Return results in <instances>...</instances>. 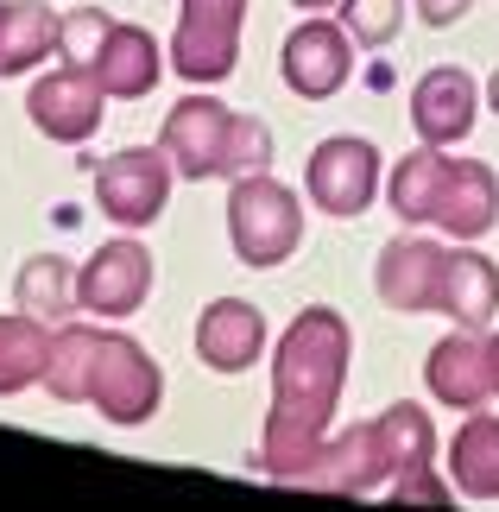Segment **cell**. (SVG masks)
<instances>
[{
  "label": "cell",
  "mask_w": 499,
  "mask_h": 512,
  "mask_svg": "<svg viewBox=\"0 0 499 512\" xmlns=\"http://www.w3.org/2000/svg\"><path fill=\"white\" fill-rule=\"evenodd\" d=\"M342 367H348L342 317L335 310H304L297 329L285 336V354H278V411L266 430V468L297 475L310 462V449L329 424L335 386H342Z\"/></svg>",
  "instance_id": "1"
},
{
  "label": "cell",
  "mask_w": 499,
  "mask_h": 512,
  "mask_svg": "<svg viewBox=\"0 0 499 512\" xmlns=\"http://www.w3.org/2000/svg\"><path fill=\"white\" fill-rule=\"evenodd\" d=\"M430 449H436L430 418L417 405H398L379 424L354 430L329 462L297 468V475L316 481V487H398V494H411V500H424V506H443L449 487L430 475Z\"/></svg>",
  "instance_id": "2"
},
{
  "label": "cell",
  "mask_w": 499,
  "mask_h": 512,
  "mask_svg": "<svg viewBox=\"0 0 499 512\" xmlns=\"http://www.w3.org/2000/svg\"><path fill=\"white\" fill-rule=\"evenodd\" d=\"M379 291L392 310H449L455 323L487 329L499 310V272L481 253H443L424 241L386 247L379 260Z\"/></svg>",
  "instance_id": "3"
},
{
  "label": "cell",
  "mask_w": 499,
  "mask_h": 512,
  "mask_svg": "<svg viewBox=\"0 0 499 512\" xmlns=\"http://www.w3.org/2000/svg\"><path fill=\"white\" fill-rule=\"evenodd\" d=\"M392 203L411 222H443L449 234H474L493 228L499 215V177L474 159H436V152H411L392 177Z\"/></svg>",
  "instance_id": "4"
},
{
  "label": "cell",
  "mask_w": 499,
  "mask_h": 512,
  "mask_svg": "<svg viewBox=\"0 0 499 512\" xmlns=\"http://www.w3.org/2000/svg\"><path fill=\"white\" fill-rule=\"evenodd\" d=\"M64 392H89L102 399L114 418H146L158 399V373L133 342H95V336H70L64 342V367H57Z\"/></svg>",
  "instance_id": "5"
},
{
  "label": "cell",
  "mask_w": 499,
  "mask_h": 512,
  "mask_svg": "<svg viewBox=\"0 0 499 512\" xmlns=\"http://www.w3.org/2000/svg\"><path fill=\"white\" fill-rule=\"evenodd\" d=\"M165 146L177 152V165L190 177H209V171H241L266 159V127L259 121H234L215 102H184L165 127Z\"/></svg>",
  "instance_id": "6"
},
{
  "label": "cell",
  "mask_w": 499,
  "mask_h": 512,
  "mask_svg": "<svg viewBox=\"0 0 499 512\" xmlns=\"http://www.w3.org/2000/svg\"><path fill=\"white\" fill-rule=\"evenodd\" d=\"M297 234H304V215H297L291 190L266 184V177H253V184L234 190V247H241L253 266L285 260L297 247Z\"/></svg>",
  "instance_id": "7"
},
{
  "label": "cell",
  "mask_w": 499,
  "mask_h": 512,
  "mask_svg": "<svg viewBox=\"0 0 499 512\" xmlns=\"http://www.w3.org/2000/svg\"><path fill=\"white\" fill-rule=\"evenodd\" d=\"M430 392H436V399H449L455 411L487 405L493 392H499V336L468 329V336L436 342L430 348Z\"/></svg>",
  "instance_id": "8"
},
{
  "label": "cell",
  "mask_w": 499,
  "mask_h": 512,
  "mask_svg": "<svg viewBox=\"0 0 499 512\" xmlns=\"http://www.w3.org/2000/svg\"><path fill=\"white\" fill-rule=\"evenodd\" d=\"M241 7L247 0H190L184 32H177V70L184 76H228Z\"/></svg>",
  "instance_id": "9"
},
{
  "label": "cell",
  "mask_w": 499,
  "mask_h": 512,
  "mask_svg": "<svg viewBox=\"0 0 499 512\" xmlns=\"http://www.w3.org/2000/svg\"><path fill=\"white\" fill-rule=\"evenodd\" d=\"M373 177H379V165H373L367 140H329L310 159V190H316V203L335 209V215H361L367 196H373Z\"/></svg>",
  "instance_id": "10"
},
{
  "label": "cell",
  "mask_w": 499,
  "mask_h": 512,
  "mask_svg": "<svg viewBox=\"0 0 499 512\" xmlns=\"http://www.w3.org/2000/svg\"><path fill=\"white\" fill-rule=\"evenodd\" d=\"M411 114H417V133L430 146H449V140H468L474 127V76L468 70H430L411 95Z\"/></svg>",
  "instance_id": "11"
},
{
  "label": "cell",
  "mask_w": 499,
  "mask_h": 512,
  "mask_svg": "<svg viewBox=\"0 0 499 512\" xmlns=\"http://www.w3.org/2000/svg\"><path fill=\"white\" fill-rule=\"evenodd\" d=\"M285 76H291V89L297 95H329V89H342V76H348V38L335 32V26H304L285 45Z\"/></svg>",
  "instance_id": "12"
},
{
  "label": "cell",
  "mask_w": 499,
  "mask_h": 512,
  "mask_svg": "<svg viewBox=\"0 0 499 512\" xmlns=\"http://www.w3.org/2000/svg\"><path fill=\"white\" fill-rule=\"evenodd\" d=\"M102 203L108 215L121 222H152L158 203H165V165L152 152H121L108 171H102Z\"/></svg>",
  "instance_id": "13"
},
{
  "label": "cell",
  "mask_w": 499,
  "mask_h": 512,
  "mask_svg": "<svg viewBox=\"0 0 499 512\" xmlns=\"http://www.w3.org/2000/svg\"><path fill=\"white\" fill-rule=\"evenodd\" d=\"M449 462L468 500H499V418H468Z\"/></svg>",
  "instance_id": "14"
},
{
  "label": "cell",
  "mask_w": 499,
  "mask_h": 512,
  "mask_svg": "<svg viewBox=\"0 0 499 512\" xmlns=\"http://www.w3.org/2000/svg\"><path fill=\"white\" fill-rule=\"evenodd\" d=\"M146 285H152V266H146V253H139V247H108L102 260L89 266V279H83V298H89L95 310H133Z\"/></svg>",
  "instance_id": "15"
},
{
  "label": "cell",
  "mask_w": 499,
  "mask_h": 512,
  "mask_svg": "<svg viewBox=\"0 0 499 512\" xmlns=\"http://www.w3.org/2000/svg\"><path fill=\"white\" fill-rule=\"evenodd\" d=\"M196 342H203V361L209 367L234 373V367H247L253 354H259V317H253L247 304H215L209 317H203V329H196Z\"/></svg>",
  "instance_id": "16"
},
{
  "label": "cell",
  "mask_w": 499,
  "mask_h": 512,
  "mask_svg": "<svg viewBox=\"0 0 499 512\" xmlns=\"http://www.w3.org/2000/svg\"><path fill=\"white\" fill-rule=\"evenodd\" d=\"M102 76H108V89H121V95L152 89V76H158V51H152V38H146V32H108Z\"/></svg>",
  "instance_id": "17"
},
{
  "label": "cell",
  "mask_w": 499,
  "mask_h": 512,
  "mask_svg": "<svg viewBox=\"0 0 499 512\" xmlns=\"http://www.w3.org/2000/svg\"><path fill=\"white\" fill-rule=\"evenodd\" d=\"M38 121H45L51 133H64V140H76V133H89L95 127V89L83 83V76H64V83H51V89H38Z\"/></svg>",
  "instance_id": "18"
},
{
  "label": "cell",
  "mask_w": 499,
  "mask_h": 512,
  "mask_svg": "<svg viewBox=\"0 0 499 512\" xmlns=\"http://www.w3.org/2000/svg\"><path fill=\"white\" fill-rule=\"evenodd\" d=\"M348 32L361 45H386L398 32V0H348Z\"/></svg>",
  "instance_id": "19"
},
{
  "label": "cell",
  "mask_w": 499,
  "mask_h": 512,
  "mask_svg": "<svg viewBox=\"0 0 499 512\" xmlns=\"http://www.w3.org/2000/svg\"><path fill=\"white\" fill-rule=\"evenodd\" d=\"M417 7H424L430 26H449V19H462V13H468V0H417Z\"/></svg>",
  "instance_id": "20"
},
{
  "label": "cell",
  "mask_w": 499,
  "mask_h": 512,
  "mask_svg": "<svg viewBox=\"0 0 499 512\" xmlns=\"http://www.w3.org/2000/svg\"><path fill=\"white\" fill-rule=\"evenodd\" d=\"M297 7H323V0H297Z\"/></svg>",
  "instance_id": "21"
}]
</instances>
